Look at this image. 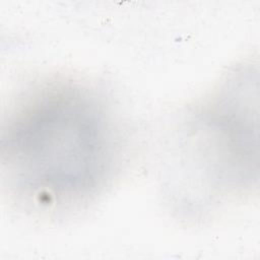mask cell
Listing matches in <instances>:
<instances>
[{
	"label": "cell",
	"instance_id": "cell-1",
	"mask_svg": "<svg viewBox=\"0 0 260 260\" xmlns=\"http://www.w3.org/2000/svg\"><path fill=\"white\" fill-rule=\"evenodd\" d=\"M126 138L103 89L57 75L27 86L1 126V177L26 211L66 215L93 203L122 169Z\"/></svg>",
	"mask_w": 260,
	"mask_h": 260
},
{
	"label": "cell",
	"instance_id": "cell-2",
	"mask_svg": "<svg viewBox=\"0 0 260 260\" xmlns=\"http://www.w3.org/2000/svg\"><path fill=\"white\" fill-rule=\"evenodd\" d=\"M258 70L231 69L183 117L171 161V195L180 211L197 213L258 188Z\"/></svg>",
	"mask_w": 260,
	"mask_h": 260
}]
</instances>
